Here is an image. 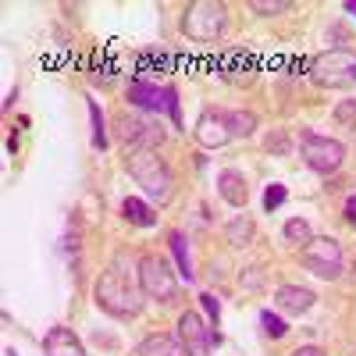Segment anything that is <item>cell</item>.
Wrapping results in <instances>:
<instances>
[{"label":"cell","instance_id":"obj_12","mask_svg":"<svg viewBox=\"0 0 356 356\" xmlns=\"http://www.w3.org/2000/svg\"><path fill=\"white\" fill-rule=\"evenodd\" d=\"M129 104L161 114V111H168V89H161V86H154V82H136V86L129 89Z\"/></svg>","mask_w":356,"mask_h":356},{"label":"cell","instance_id":"obj_4","mask_svg":"<svg viewBox=\"0 0 356 356\" xmlns=\"http://www.w3.org/2000/svg\"><path fill=\"white\" fill-rule=\"evenodd\" d=\"M310 79L324 89H353L356 86V54L349 50H324L314 57Z\"/></svg>","mask_w":356,"mask_h":356},{"label":"cell","instance_id":"obj_20","mask_svg":"<svg viewBox=\"0 0 356 356\" xmlns=\"http://www.w3.org/2000/svg\"><path fill=\"white\" fill-rule=\"evenodd\" d=\"M285 239L303 250V246L314 239V232H310V225H307L303 218H292V221H285Z\"/></svg>","mask_w":356,"mask_h":356},{"label":"cell","instance_id":"obj_17","mask_svg":"<svg viewBox=\"0 0 356 356\" xmlns=\"http://www.w3.org/2000/svg\"><path fill=\"white\" fill-rule=\"evenodd\" d=\"M225 122H228L232 139H246V136L257 132V114L253 111H225Z\"/></svg>","mask_w":356,"mask_h":356},{"label":"cell","instance_id":"obj_3","mask_svg":"<svg viewBox=\"0 0 356 356\" xmlns=\"http://www.w3.org/2000/svg\"><path fill=\"white\" fill-rule=\"evenodd\" d=\"M225 22H228V8L221 0H193L182 15V29L186 36L196 43H211L225 33Z\"/></svg>","mask_w":356,"mask_h":356},{"label":"cell","instance_id":"obj_8","mask_svg":"<svg viewBox=\"0 0 356 356\" xmlns=\"http://www.w3.org/2000/svg\"><path fill=\"white\" fill-rule=\"evenodd\" d=\"M118 136H122V143L129 146V150H146V146L161 143V125H154L150 118H143L136 111H122L118 114Z\"/></svg>","mask_w":356,"mask_h":356},{"label":"cell","instance_id":"obj_28","mask_svg":"<svg viewBox=\"0 0 356 356\" xmlns=\"http://www.w3.org/2000/svg\"><path fill=\"white\" fill-rule=\"evenodd\" d=\"M292 356H328V353H324V349H317V346H300V349H296Z\"/></svg>","mask_w":356,"mask_h":356},{"label":"cell","instance_id":"obj_22","mask_svg":"<svg viewBox=\"0 0 356 356\" xmlns=\"http://www.w3.org/2000/svg\"><path fill=\"white\" fill-rule=\"evenodd\" d=\"M260 324H264V332L271 335V339H282V335L289 332V324H285L282 317H275L271 310H264V314H260Z\"/></svg>","mask_w":356,"mask_h":356},{"label":"cell","instance_id":"obj_13","mask_svg":"<svg viewBox=\"0 0 356 356\" xmlns=\"http://www.w3.org/2000/svg\"><path fill=\"white\" fill-rule=\"evenodd\" d=\"M218 193H221V200H228L232 207H246L250 189H246V178H243V171L225 168V171L218 175Z\"/></svg>","mask_w":356,"mask_h":356},{"label":"cell","instance_id":"obj_24","mask_svg":"<svg viewBox=\"0 0 356 356\" xmlns=\"http://www.w3.org/2000/svg\"><path fill=\"white\" fill-rule=\"evenodd\" d=\"M335 122L339 125H356V100H342L335 107Z\"/></svg>","mask_w":356,"mask_h":356},{"label":"cell","instance_id":"obj_2","mask_svg":"<svg viewBox=\"0 0 356 356\" xmlns=\"http://www.w3.org/2000/svg\"><path fill=\"white\" fill-rule=\"evenodd\" d=\"M97 303L111 317H136L143 310V289H136L125 271L111 267V271H104L100 282H97Z\"/></svg>","mask_w":356,"mask_h":356},{"label":"cell","instance_id":"obj_1","mask_svg":"<svg viewBox=\"0 0 356 356\" xmlns=\"http://www.w3.org/2000/svg\"><path fill=\"white\" fill-rule=\"evenodd\" d=\"M125 164H129V175L143 186L146 196L157 200V203H168L171 186H175V175H171L168 161L154 150V146H146V150H129Z\"/></svg>","mask_w":356,"mask_h":356},{"label":"cell","instance_id":"obj_7","mask_svg":"<svg viewBox=\"0 0 356 356\" xmlns=\"http://www.w3.org/2000/svg\"><path fill=\"white\" fill-rule=\"evenodd\" d=\"M303 161L317 171V175H332L342 168L346 161V146L339 139H328V136H317V132H303Z\"/></svg>","mask_w":356,"mask_h":356},{"label":"cell","instance_id":"obj_26","mask_svg":"<svg viewBox=\"0 0 356 356\" xmlns=\"http://www.w3.org/2000/svg\"><path fill=\"white\" fill-rule=\"evenodd\" d=\"M168 114H171V122L175 125H182V111H178V93L168 86Z\"/></svg>","mask_w":356,"mask_h":356},{"label":"cell","instance_id":"obj_10","mask_svg":"<svg viewBox=\"0 0 356 356\" xmlns=\"http://www.w3.org/2000/svg\"><path fill=\"white\" fill-rule=\"evenodd\" d=\"M196 139H200V146H207V150L225 146L232 139L228 122H225V111H203L200 122H196Z\"/></svg>","mask_w":356,"mask_h":356},{"label":"cell","instance_id":"obj_29","mask_svg":"<svg viewBox=\"0 0 356 356\" xmlns=\"http://www.w3.org/2000/svg\"><path fill=\"white\" fill-rule=\"evenodd\" d=\"M346 221H353V225H356V196H349V200H346Z\"/></svg>","mask_w":356,"mask_h":356},{"label":"cell","instance_id":"obj_16","mask_svg":"<svg viewBox=\"0 0 356 356\" xmlns=\"http://www.w3.org/2000/svg\"><path fill=\"white\" fill-rule=\"evenodd\" d=\"M225 239H228V246H235V250L250 246V243H253V218H246V214L232 218V221L225 225Z\"/></svg>","mask_w":356,"mask_h":356},{"label":"cell","instance_id":"obj_14","mask_svg":"<svg viewBox=\"0 0 356 356\" xmlns=\"http://www.w3.org/2000/svg\"><path fill=\"white\" fill-rule=\"evenodd\" d=\"M43 349H47V356H86V349L72 328H50L43 339Z\"/></svg>","mask_w":356,"mask_h":356},{"label":"cell","instance_id":"obj_21","mask_svg":"<svg viewBox=\"0 0 356 356\" xmlns=\"http://www.w3.org/2000/svg\"><path fill=\"white\" fill-rule=\"evenodd\" d=\"M86 104H89V118H93V146H107V132H104V114H100V107H97V100L93 97H86Z\"/></svg>","mask_w":356,"mask_h":356},{"label":"cell","instance_id":"obj_6","mask_svg":"<svg viewBox=\"0 0 356 356\" xmlns=\"http://www.w3.org/2000/svg\"><path fill=\"white\" fill-rule=\"evenodd\" d=\"M300 260L317 278H339L342 275V246L335 239H328V235H314V239L300 250Z\"/></svg>","mask_w":356,"mask_h":356},{"label":"cell","instance_id":"obj_11","mask_svg":"<svg viewBox=\"0 0 356 356\" xmlns=\"http://www.w3.org/2000/svg\"><path fill=\"white\" fill-rule=\"evenodd\" d=\"M275 303H278L285 314H307V310L317 303V296H314L310 289H303V285H282V289L275 292Z\"/></svg>","mask_w":356,"mask_h":356},{"label":"cell","instance_id":"obj_19","mask_svg":"<svg viewBox=\"0 0 356 356\" xmlns=\"http://www.w3.org/2000/svg\"><path fill=\"white\" fill-rule=\"evenodd\" d=\"M122 214H125V218H129L132 225H143V228L157 221V218H154V211H150V207H146L143 200H136V196H129V200L122 203Z\"/></svg>","mask_w":356,"mask_h":356},{"label":"cell","instance_id":"obj_27","mask_svg":"<svg viewBox=\"0 0 356 356\" xmlns=\"http://www.w3.org/2000/svg\"><path fill=\"white\" fill-rule=\"evenodd\" d=\"M200 300H203V307H207V314H211V317H214V321H218V317H221V303H218V300H214V296H211V292H207V296H200Z\"/></svg>","mask_w":356,"mask_h":356},{"label":"cell","instance_id":"obj_15","mask_svg":"<svg viewBox=\"0 0 356 356\" xmlns=\"http://www.w3.org/2000/svg\"><path fill=\"white\" fill-rule=\"evenodd\" d=\"M139 356H186V349L171 335H150L139 342Z\"/></svg>","mask_w":356,"mask_h":356},{"label":"cell","instance_id":"obj_9","mask_svg":"<svg viewBox=\"0 0 356 356\" xmlns=\"http://www.w3.org/2000/svg\"><path fill=\"white\" fill-rule=\"evenodd\" d=\"M178 342H182L186 356H211V346L218 342V335L207 328V321L193 310H186L178 317Z\"/></svg>","mask_w":356,"mask_h":356},{"label":"cell","instance_id":"obj_5","mask_svg":"<svg viewBox=\"0 0 356 356\" xmlns=\"http://www.w3.org/2000/svg\"><path fill=\"white\" fill-rule=\"evenodd\" d=\"M139 289H143V296H150V300H157V303H171L175 300L178 282H175L164 257L150 253V257L139 260Z\"/></svg>","mask_w":356,"mask_h":356},{"label":"cell","instance_id":"obj_25","mask_svg":"<svg viewBox=\"0 0 356 356\" xmlns=\"http://www.w3.org/2000/svg\"><path fill=\"white\" fill-rule=\"evenodd\" d=\"M282 203H285V186H271L264 193V207H267V211H275V207H282Z\"/></svg>","mask_w":356,"mask_h":356},{"label":"cell","instance_id":"obj_31","mask_svg":"<svg viewBox=\"0 0 356 356\" xmlns=\"http://www.w3.org/2000/svg\"><path fill=\"white\" fill-rule=\"evenodd\" d=\"M346 11H349V15H356V4H346Z\"/></svg>","mask_w":356,"mask_h":356},{"label":"cell","instance_id":"obj_30","mask_svg":"<svg viewBox=\"0 0 356 356\" xmlns=\"http://www.w3.org/2000/svg\"><path fill=\"white\" fill-rule=\"evenodd\" d=\"M267 150H285V136H275V139H267Z\"/></svg>","mask_w":356,"mask_h":356},{"label":"cell","instance_id":"obj_23","mask_svg":"<svg viewBox=\"0 0 356 356\" xmlns=\"http://www.w3.org/2000/svg\"><path fill=\"white\" fill-rule=\"evenodd\" d=\"M257 15H282V11H289L292 4H289V0H253V4H250Z\"/></svg>","mask_w":356,"mask_h":356},{"label":"cell","instance_id":"obj_18","mask_svg":"<svg viewBox=\"0 0 356 356\" xmlns=\"http://www.w3.org/2000/svg\"><path fill=\"white\" fill-rule=\"evenodd\" d=\"M168 246H171V253H175L178 275H182L186 282H193V271H189V250H186V235H182V232H171V235H168Z\"/></svg>","mask_w":356,"mask_h":356}]
</instances>
